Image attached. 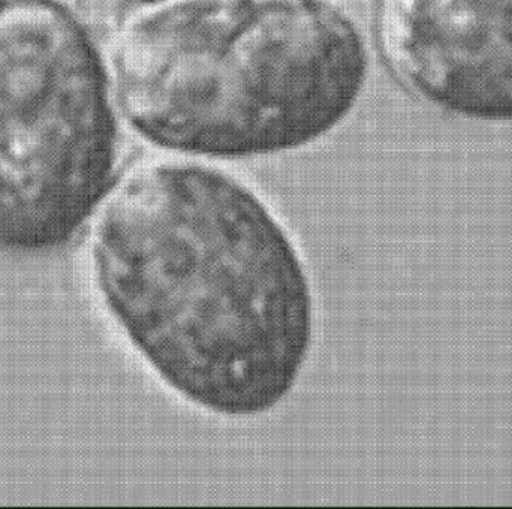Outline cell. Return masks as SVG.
<instances>
[{"instance_id":"6da1fadb","label":"cell","mask_w":512,"mask_h":509,"mask_svg":"<svg viewBox=\"0 0 512 509\" xmlns=\"http://www.w3.org/2000/svg\"><path fill=\"white\" fill-rule=\"evenodd\" d=\"M90 261L114 321L192 405L256 417L297 384L312 286L283 225L230 174L188 161L132 171L93 224Z\"/></svg>"},{"instance_id":"7a4b0ae2","label":"cell","mask_w":512,"mask_h":509,"mask_svg":"<svg viewBox=\"0 0 512 509\" xmlns=\"http://www.w3.org/2000/svg\"><path fill=\"white\" fill-rule=\"evenodd\" d=\"M367 59L330 0H180L129 24L117 101L150 143L210 158L297 149L354 107Z\"/></svg>"},{"instance_id":"3957f363","label":"cell","mask_w":512,"mask_h":509,"mask_svg":"<svg viewBox=\"0 0 512 509\" xmlns=\"http://www.w3.org/2000/svg\"><path fill=\"white\" fill-rule=\"evenodd\" d=\"M107 72L71 14L0 6V243L66 242L107 195L117 122Z\"/></svg>"},{"instance_id":"277c9868","label":"cell","mask_w":512,"mask_h":509,"mask_svg":"<svg viewBox=\"0 0 512 509\" xmlns=\"http://www.w3.org/2000/svg\"><path fill=\"white\" fill-rule=\"evenodd\" d=\"M385 62L444 110L512 120V0H379Z\"/></svg>"},{"instance_id":"5b68a950","label":"cell","mask_w":512,"mask_h":509,"mask_svg":"<svg viewBox=\"0 0 512 509\" xmlns=\"http://www.w3.org/2000/svg\"><path fill=\"white\" fill-rule=\"evenodd\" d=\"M158 2V0H111V3L116 5H144V3Z\"/></svg>"}]
</instances>
